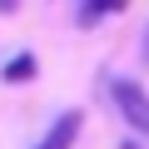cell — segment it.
Segmentation results:
<instances>
[{
	"instance_id": "cell-3",
	"label": "cell",
	"mask_w": 149,
	"mask_h": 149,
	"mask_svg": "<svg viewBox=\"0 0 149 149\" xmlns=\"http://www.w3.org/2000/svg\"><path fill=\"white\" fill-rule=\"evenodd\" d=\"M0 74H5V85H25L30 74H35V55H15V60L0 70Z\"/></svg>"
},
{
	"instance_id": "cell-1",
	"label": "cell",
	"mask_w": 149,
	"mask_h": 149,
	"mask_svg": "<svg viewBox=\"0 0 149 149\" xmlns=\"http://www.w3.org/2000/svg\"><path fill=\"white\" fill-rule=\"evenodd\" d=\"M109 90H114V104H119V114H124L134 129H144V134H149V95H144L134 80H114Z\"/></svg>"
},
{
	"instance_id": "cell-4",
	"label": "cell",
	"mask_w": 149,
	"mask_h": 149,
	"mask_svg": "<svg viewBox=\"0 0 149 149\" xmlns=\"http://www.w3.org/2000/svg\"><path fill=\"white\" fill-rule=\"evenodd\" d=\"M114 10H119V5H80V25L90 30V25H100L104 15H114Z\"/></svg>"
},
{
	"instance_id": "cell-5",
	"label": "cell",
	"mask_w": 149,
	"mask_h": 149,
	"mask_svg": "<svg viewBox=\"0 0 149 149\" xmlns=\"http://www.w3.org/2000/svg\"><path fill=\"white\" fill-rule=\"evenodd\" d=\"M144 65H149V35H144Z\"/></svg>"
},
{
	"instance_id": "cell-2",
	"label": "cell",
	"mask_w": 149,
	"mask_h": 149,
	"mask_svg": "<svg viewBox=\"0 0 149 149\" xmlns=\"http://www.w3.org/2000/svg\"><path fill=\"white\" fill-rule=\"evenodd\" d=\"M80 124H85V109H65V114L50 124V134L40 139V149H70L74 139H80Z\"/></svg>"
}]
</instances>
